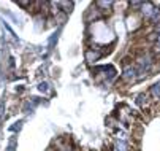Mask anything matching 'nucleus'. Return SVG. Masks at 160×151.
I'll return each instance as SVG.
<instances>
[{
  "instance_id": "f257e3e1",
  "label": "nucleus",
  "mask_w": 160,
  "mask_h": 151,
  "mask_svg": "<svg viewBox=\"0 0 160 151\" xmlns=\"http://www.w3.org/2000/svg\"><path fill=\"white\" fill-rule=\"evenodd\" d=\"M86 57H87V60H89V62H95V60L100 57V53H92V51H87Z\"/></svg>"
},
{
  "instance_id": "f03ea898",
  "label": "nucleus",
  "mask_w": 160,
  "mask_h": 151,
  "mask_svg": "<svg viewBox=\"0 0 160 151\" xmlns=\"http://www.w3.org/2000/svg\"><path fill=\"white\" fill-rule=\"evenodd\" d=\"M154 54H155L157 57H160V43H157V45L154 46Z\"/></svg>"
}]
</instances>
